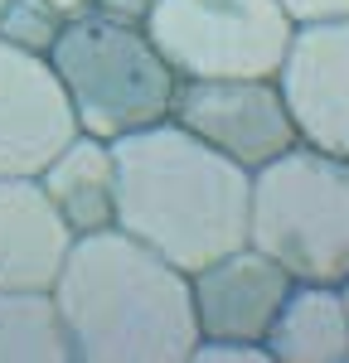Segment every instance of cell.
Masks as SVG:
<instances>
[{
  "mask_svg": "<svg viewBox=\"0 0 349 363\" xmlns=\"http://www.w3.org/2000/svg\"><path fill=\"white\" fill-rule=\"evenodd\" d=\"M116 228L179 272L243 247L253 233V169L228 160L179 121H155L112 140Z\"/></svg>",
  "mask_w": 349,
  "mask_h": 363,
  "instance_id": "cell-1",
  "label": "cell"
},
{
  "mask_svg": "<svg viewBox=\"0 0 349 363\" xmlns=\"http://www.w3.org/2000/svg\"><path fill=\"white\" fill-rule=\"evenodd\" d=\"M54 301L73 363H189L199 344L189 272L121 228L73 238Z\"/></svg>",
  "mask_w": 349,
  "mask_h": 363,
  "instance_id": "cell-2",
  "label": "cell"
},
{
  "mask_svg": "<svg viewBox=\"0 0 349 363\" xmlns=\"http://www.w3.org/2000/svg\"><path fill=\"white\" fill-rule=\"evenodd\" d=\"M58 83L68 92L73 121L87 136H131L141 126L165 121L174 107V73L145 25H126L112 15H68L58 29V44L49 49Z\"/></svg>",
  "mask_w": 349,
  "mask_h": 363,
  "instance_id": "cell-3",
  "label": "cell"
},
{
  "mask_svg": "<svg viewBox=\"0 0 349 363\" xmlns=\"http://www.w3.org/2000/svg\"><path fill=\"white\" fill-rule=\"evenodd\" d=\"M248 242L282 262L291 281H349V160L296 140L253 169Z\"/></svg>",
  "mask_w": 349,
  "mask_h": 363,
  "instance_id": "cell-4",
  "label": "cell"
},
{
  "mask_svg": "<svg viewBox=\"0 0 349 363\" xmlns=\"http://www.w3.org/2000/svg\"><path fill=\"white\" fill-rule=\"evenodd\" d=\"M145 34L179 78H277L296 25L277 0H150Z\"/></svg>",
  "mask_w": 349,
  "mask_h": 363,
  "instance_id": "cell-5",
  "label": "cell"
},
{
  "mask_svg": "<svg viewBox=\"0 0 349 363\" xmlns=\"http://www.w3.org/2000/svg\"><path fill=\"white\" fill-rule=\"evenodd\" d=\"M170 121L243 169H262L301 140L277 78H179Z\"/></svg>",
  "mask_w": 349,
  "mask_h": 363,
  "instance_id": "cell-6",
  "label": "cell"
},
{
  "mask_svg": "<svg viewBox=\"0 0 349 363\" xmlns=\"http://www.w3.org/2000/svg\"><path fill=\"white\" fill-rule=\"evenodd\" d=\"M73 136L78 121L54 63L0 39V174H39Z\"/></svg>",
  "mask_w": 349,
  "mask_h": 363,
  "instance_id": "cell-7",
  "label": "cell"
},
{
  "mask_svg": "<svg viewBox=\"0 0 349 363\" xmlns=\"http://www.w3.org/2000/svg\"><path fill=\"white\" fill-rule=\"evenodd\" d=\"M277 83L287 92L296 136L349 160V15L296 29Z\"/></svg>",
  "mask_w": 349,
  "mask_h": 363,
  "instance_id": "cell-8",
  "label": "cell"
},
{
  "mask_svg": "<svg viewBox=\"0 0 349 363\" xmlns=\"http://www.w3.org/2000/svg\"><path fill=\"white\" fill-rule=\"evenodd\" d=\"M194 286V315H199V339H248L267 344V330L277 320L282 301L291 296V272L272 262L262 247H243L214 257L209 267L189 272Z\"/></svg>",
  "mask_w": 349,
  "mask_h": 363,
  "instance_id": "cell-9",
  "label": "cell"
},
{
  "mask_svg": "<svg viewBox=\"0 0 349 363\" xmlns=\"http://www.w3.org/2000/svg\"><path fill=\"white\" fill-rule=\"evenodd\" d=\"M68 252L73 228L44 194L39 174H0V286L54 291Z\"/></svg>",
  "mask_w": 349,
  "mask_h": 363,
  "instance_id": "cell-10",
  "label": "cell"
},
{
  "mask_svg": "<svg viewBox=\"0 0 349 363\" xmlns=\"http://www.w3.org/2000/svg\"><path fill=\"white\" fill-rule=\"evenodd\" d=\"M39 184H44V194L54 199V208L63 213V223L73 228V238L116 228V155H112V140L78 131L49 165L39 169Z\"/></svg>",
  "mask_w": 349,
  "mask_h": 363,
  "instance_id": "cell-11",
  "label": "cell"
},
{
  "mask_svg": "<svg viewBox=\"0 0 349 363\" xmlns=\"http://www.w3.org/2000/svg\"><path fill=\"white\" fill-rule=\"evenodd\" d=\"M272 363H349L345 286L296 281L267 330Z\"/></svg>",
  "mask_w": 349,
  "mask_h": 363,
  "instance_id": "cell-12",
  "label": "cell"
},
{
  "mask_svg": "<svg viewBox=\"0 0 349 363\" xmlns=\"http://www.w3.org/2000/svg\"><path fill=\"white\" fill-rule=\"evenodd\" d=\"M0 363H73L54 291L0 286Z\"/></svg>",
  "mask_w": 349,
  "mask_h": 363,
  "instance_id": "cell-13",
  "label": "cell"
},
{
  "mask_svg": "<svg viewBox=\"0 0 349 363\" xmlns=\"http://www.w3.org/2000/svg\"><path fill=\"white\" fill-rule=\"evenodd\" d=\"M63 10L54 0H5L0 10V39H10L15 49H29V54H44L58 44V29H63Z\"/></svg>",
  "mask_w": 349,
  "mask_h": 363,
  "instance_id": "cell-14",
  "label": "cell"
},
{
  "mask_svg": "<svg viewBox=\"0 0 349 363\" xmlns=\"http://www.w3.org/2000/svg\"><path fill=\"white\" fill-rule=\"evenodd\" d=\"M189 363H272L267 344H248V339H199Z\"/></svg>",
  "mask_w": 349,
  "mask_h": 363,
  "instance_id": "cell-15",
  "label": "cell"
},
{
  "mask_svg": "<svg viewBox=\"0 0 349 363\" xmlns=\"http://www.w3.org/2000/svg\"><path fill=\"white\" fill-rule=\"evenodd\" d=\"M282 10L291 15V25H325V20H345L349 0H277Z\"/></svg>",
  "mask_w": 349,
  "mask_h": 363,
  "instance_id": "cell-16",
  "label": "cell"
},
{
  "mask_svg": "<svg viewBox=\"0 0 349 363\" xmlns=\"http://www.w3.org/2000/svg\"><path fill=\"white\" fill-rule=\"evenodd\" d=\"M97 15H112V20H126V25H145L150 15V0H92Z\"/></svg>",
  "mask_w": 349,
  "mask_h": 363,
  "instance_id": "cell-17",
  "label": "cell"
},
{
  "mask_svg": "<svg viewBox=\"0 0 349 363\" xmlns=\"http://www.w3.org/2000/svg\"><path fill=\"white\" fill-rule=\"evenodd\" d=\"M63 15H83V10H92V0H54Z\"/></svg>",
  "mask_w": 349,
  "mask_h": 363,
  "instance_id": "cell-18",
  "label": "cell"
},
{
  "mask_svg": "<svg viewBox=\"0 0 349 363\" xmlns=\"http://www.w3.org/2000/svg\"><path fill=\"white\" fill-rule=\"evenodd\" d=\"M345 306H349V281H345Z\"/></svg>",
  "mask_w": 349,
  "mask_h": 363,
  "instance_id": "cell-19",
  "label": "cell"
},
{
  "mask_svg": "<svg viewBox=\"0 0 349 363\" xmlns=\"http://www.w3.org/2000/svg\"><path fill=\"white\" fill-rule=\"evenodd\" d=\"M0 10H5V0H0Z\"/></svg>",
  "mask_w": 349,
  "mask_h": 363,
  "instance_id": "cell-20",
  "label": "cell"
}]
</instances>
